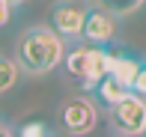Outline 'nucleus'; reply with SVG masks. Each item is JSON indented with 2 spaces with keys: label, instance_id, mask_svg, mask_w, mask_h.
I'll use <instances>...</instances> for the list:
<instances>
[{
  "label": "nucleus",
  "instance_id": "obj_1",
  "mask_svg": "<svg viewBox=\"0 0 146 137\" xmlns=\"http://www.w3.org/2000/svg\"><path fill=\"white\" fill-rule=\"evenodd\" d=\"M63 54H66V42L48 24H36L18 36L12 60L24 75H48L63 63Z\"/></svg>",
  "mask_w": 146,
  "mask_h": 137
},
{
  "label": "nucleus",
  "instance_id": "obj_11",
  "mask_svg": "<svg viewBox=\"0 0 146 137\" xmlns=\"http://www.w3.org/2000/svg\"><path fill=\"white\" fill-rule=\"evenodd\" d=\"M15 137H54V128H51L45 119H27L15 131Z\"/></svg>",
  "mask_w": 146,
  "mask_h": 137
},
{
  "label": "nucleus",
  "instance_id": "obj_2",
  "mask_svg": "<svg viewBox=\"0 0 146 137\" xmlns=\"http://www.w3.org/2000/svg\"><path fill=\"white\" fill-rule=\"evenodd\" d=\"M72 83H78V89H92L98 83V77L108 75V48L87 42H75L69 51L63 54V63Z\"/></svg>",
  "mask_w": 146,
  "mask_h": 137
},
{
  "label": "nucleus",
  "instance_id": "obj_13",
  "mask_svg": "<svg viewBox=\"0 0 146 137\" xmlns=\"http://www.w3.org/2000/svg\"><path fill=\"white\" fill-rule=\"evenodd\" d=\"M9 21H12V6L6 0H0V27H6Z\"/></svg>",
  "mask_w": 146,
  "mask_h": 137
},
{
  "label": "nucleus",
  "instance_id": "obj_10",
  "mask_svg": "<svg viewBox=\"0 0 146 137\" xmlns=\"http://www.w3.org/2000/svg\"><path fill=\"white\" fill-rule=\"evenodd\" d=\"M98 6H104L108 12H113L116 18H125V15H134L137 9H143L146 0H98Z\"/></svg>",
  "mask_w": 146,
  "mask_h": 137
},
{
  "label": "nucleus",
  "instance_id": "obj_6",
  "mask_svg": "<svg viewBox=\"0 0 146 137\" xmlns=\"http://www.w3.org/2000/svg\"><path fill=\"white\" fill-rule=\"evenodd\" d=\"M81 24H84V6L69 3V0H57L51 6L48 15V27L63 39V42H75L81 36Z\"/></svg>",
  "mask_w": 146,
  "mask_h": 137
},
{
  "label": "nucleus",
  "instance_id": "obj_12",
  "mask_svg": "<svg viewBox=\"0 0 146 137\" xmlns=\"http://www.w3.org/2000/svg\"><path fill=\"white\" fill-rule=\"evenodd\" d=\"M131 93H137V95H143V99H146V60L140 63L134 81H131Z\"/></svg>",
  "mask_w": 146,
  "mask_h": 137
},
{
  "label": "nucleus",
  "instance_id": "obj_4",
  "mask_svg": "<svg viewBox=\"0 0 146 137\" xmlns=\"http://www.w3.org/2000/svg\"><path fill=\"white\" fill-rule=\"evenodd\" d=\"M60 125L72 137H87L98 125V104L87 95H72L60 104Z\"/></svg>",
  "mask_w": 146,
  "mask_h": 137
},
{
  "label": "nucleus",
  "instance_id": "obj_16",
  "mask_svg": "<svg viewBox=\"0 0 146 137\" xmlns=\"http://www.w3.org/2000/svg\"><path fill=\"white\" fill-rule=\"evenodd\" d=\"M140 137H146V131H143V134H140Z\"/></svg>",
  "mask_w": 146,
  "mask_h": 137
},
{
  "label": "nucleus",
  "instance_id": "obj_3",
  "mask_svg": "<svg viewBox=\"0 0 146 137\" xmlns=\"http://www.w3.org/2000/svg\"><path fill=\"white\" fill-rule=\"evenodd\" d=\"M108 110H110V125L119 137H140L146 131V99L143 95L128 89Z\"/></svg>",
  "mask_w": 146,
  "mask_h": 137
},
{
  "label": "nucleus",
  "instance_id": "obj_5",
  "mask_svg": "<svg viewBox=\"0 0 146 137\" xmlns=\"http://www.w3.org/2000/svg\"><path fill=\"white\" fill-rule=\"evenodd\" d=\"M116 30H119V18L113 12H108L104 6H90V9H84V24H81V36L78 39L87 45L108 48L116 39Z\"/></svg>",
  "mask_w": 146,
  "mask_h": 137
},
{
  "label": "nucleus",
  "instance_id": "obj_9",
  "mask_svg": "<svg viewBox=\"0 0 146 137\" xmlns=\"http://www.w3.org/2000/svg\"><path fill=\"white\" fill-rule=\"evenodd\" d=\"M18 66H15V60L12 57H6V54H0V95L3 93H9L12 87L18 83Z\"/></svg>",
  "mask_w": 146,
  "mask_h": 137
},
{
  "label": "nucleus",
  "instance_id": "obj_8",
  "mask_svg": "<svg viewBox=\"0 0 146 137\" xmlns=\"http://www.w3.org/2000/svg\"><path fill=\"white\" fill-rule=\"evenodd\" d=\"M92 95H96V101L102 104V107H110V104H116L119 99H122L128 89L122 87V83L116 81V77H110V75H104V77H98V83L90 89Z\"/></svg>",
  "mask_w": 146,
  "mask_h": 137
},
{
  "label": "nucleus",
  "instance_id": "obj_7",
  "mask_svg": "<svg viewBox=\"0 0 146 137\" xmlns=\"http://www.w3.org/2000/svg\"><path fill=\"white\" fill-rule=\"evenodd\" d=\"M140 63H143L140 57L128 54V51H110V45H108V75L116 77L125 89H131V81H134Z\"/></svg>",
  "mask_w": 146,
  "mask_h": 137
},
{
  "label": "nucleus",
  "instance_id": "obj_14",
  "mask_svg": "<svg viewBox=\"0 0 146 137\" xmlns=\"http://www.w3.org/2000/svg\"><path fill=\"white\" fill-rule=\"evenodd\" d=\"M6 3H9V6H12V9H18V6H27V3H30V0H6Z\"/></svg>",
  "mask_w": 146,
  "mask_h": 137
},
{
  "label": "nucleus",
  "instance_id": "obj_15",
  "mask_svg": "<svg viewBox=\"0 0 146 137\" xmlns=\"http://www.w3.org/2000/svg\"><path fill=\"white\" fill-rule=\"evenodd\" d=\"M3 128H6V119H3V116H0V131H3Z\"/></svg>",
  "mask_w": 146,
  "mask_h": 137
}]
</instances>
